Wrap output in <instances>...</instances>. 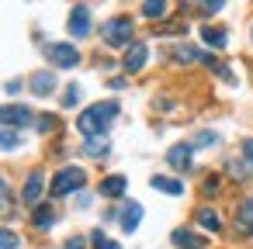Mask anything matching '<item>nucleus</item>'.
Returning a JSON list of instances; mask_svg holds the SVG:
<instances>
[{"label":"nucleus","instance_id":"10","mask_svg":"<svg viewBox=\"0 0 253 249\" xmlns=\"http://www.w3.org/2000/svg\"><path fill=\"white\" fill-rule=\"evenodd\" d=\"M236 228L243 235H253V197L239 201V208H236Z\"/></svg>","mask_w":253,"mask_h":249},{"label":"nucleus","instance_id":"22","mask_svg":"<svg viewBox=\"0 0 253 249\" xmlns=\"http://www.w3.org/2000/svg\"><path fill=\"white\" fill-rule=\"evenodd\" d=\"M21 246V235L11 232V228H0V249H18Z\"/></svg>","mask_w":253,"mask_h":249},{"label":"nucleus","instance_id":"5","mask_svg":"<svg viewBox=\"0 0 253 249\" xmlns=\"http://www.w3.org/2000/svg\"><path fill=\"white\" fill-rule=\"evenodd\" d=\"M70 35L73 38H87L90 35V7L87 4L73 7V14H70Z\"/></svg>","mask_w":253,"mask_h":249},{"label":"nucleus","instance_id":"2","mask_svg":"<svg viewBox=\"0 0 253 249\" xmlns=\"http://www.w3.org/2000/svg\"><path fill=\"white\" fill-rule=\"evenodd\" d=\"M132 32H135L132 18H128V14H118V18H108V21H104L101 38H104L108 49H128V45H132Z\"/></svg>","mask_w":253,"mask_h":249},{"label":"nucleus","instance_id":"9","mask_svg":"<svg viewBox=\"0 0 253 249\" xmlns=\"http://www.w3.org/2000/svg\"><path fill=\"white\" fill-rule=\"evenodd\" d=\"M28 83H32V94H35V97H49V94L56 90V73H52V70H39Z\"/></svg>","mask_w":253,"mask_h":249},{"label":"nucleus","instance_id":"1","mask_svg":"<svg viewBox=\"0 0 253 249\" xmlns=\"http://www.w3.org/2000/svg\"><path fill=\"white\" fill-rule=\"evenodd\" d=\"M115 118H118V101H97V104H90L87 111H80L77 128H80L87 139H104Z\"/></svg>","mask_w":253,"mask_h":249},{"label":"nucleus","instance_id":"26","mask_svg":"<svg viewBox=\"0 0 253 249\" xmlns=\"http://www.w3.org/2000/svg\"><path fill=\"white\" fill-rule=\"evenodd\" d=\"M56 121H59V118H52V114H42V118H39V132H42V135L56 132Z\"/></svg>","mask_w":253,"mask_h":249},{"label":"nucleus","instance_id":"4","mask_svg":"<svg viewBox=\"0 0 253 249\" xmlns=\"http://www.w3.org/2000/svg\"><path fill=\"white\" fill-rule=\"evenodd\" d=\"M45 59L56 66V70H73L80 63V49L73 42H49L45 45Z\"/></svg>","mask_w":253,"mask_h":249},{"label":"nucleus","instance_id":"30","mask_svg":"<svg viewBox=\"0 0 253 249\" xmlns=\"http://www.w3.org/2000/svg\"><path fill=\"white\" fill-rule=\"evenodd\" d=\"M215 190H218V180H215V177H211V180H205V194H215Z\"/></svg>","mask_w":253,"mask_h":249},{"label":"nucleus","instance_id":"32","mask_svg":"<svg viewBox=\"0 0 253 249\" xmlns=\"http://www.w3.org/2000/svg\"><path fill=\"white\" fill-rule=\"evenodd\" d=\"M4 194H7V183H4V177H0V201H4Z\"/></svg>","mask_w":253,"mask_h":249},{"label":"nucleus","instance_id":"25","mask_svg":"<svg viewBox=\"0 0 253 249\" xmlns=\"http://www.w3.org/2000/svg\"><path fill=\"white\" fill-rule=\"evenodd\" d=\"M77 101H80V87H77V83H70V87H66V94H63V107H73Z\"/></svg>","mask_w":253,"mask_h":249},{"label":"nucleus","instance_id":"17","mask_svg":"<svg viewBox=\"0 0 253 249\" xmlns=\"http://www.w3.org/2000/svg\"><path fill=\"white\" fill-rule=\"evenodd\" d=\"M32 221H35V228H49V225L56 221L52 204H39V208H35V214H32Z\"/></svg>","mask_w":253,"mask_h":249},{"label":"nucleus","instance_id":"13","mask_svg":"<svg viewBox=\"0 0 253 249\" xmlns=\"http://www.w3.org/2000/svg\"><path fill=\"white\" fill-rule=\"evenodd\" d=\"M170 239H173V246H177V249H205V239H201V235H194V232H187V228H177Z\"/></svg>","mask_w":253,"mask_h":249},{"label":"nucleus","instance_id":"7","mask_svg":"<svg viewBox=\"0 0 253 249\" xmlns=\"http://www.w3.org/2000/svg\"><path fill=\"white\" fill-rule=\"evenodd\" d=\"M146 59H149V49H146V42H132L128 49H125V73H139L142 66H146Z\"/></svg>","mask_w":253,"mask_h":249},{"label":"nucleus","instance_id":"29","mask_svg":"<svg viewBox=\"0 0 253 249\" xmlns=\"http://www.w3.org/2000/svg\"><path fill=\"white\" fill-rule=\"evenodd\" d=\"M222 11V4H201V14L205 18H211V14H218Z\"/></svg>","mask_w":253,"mask_h":249},{"label":"nucleus","instance_id":"20","mask_svg":"<svg viewBox=\"0 0 253 249\" xmlns=\"http://www.w3.org/2000/svg\"><path fill=\"white\" fill-rule=\"evenodd\" d=\"M167 4H163V0H146V4H142V14L146 18H167Z\"/></svg>","mask_w":253,"mask_h":249},{"label":"nucleus","instance_id":"21","mask_svg":"<svg viewBox=\"0 0 253 249\" xmlns=\"http://www.w3.org/2000/svg\"><path fill=\"white\" fill-rule=\"evenodd\" d=\"M84 152H87V156H94V159H97V156H104V152H108V139H87Z\"/></svg>","mask_w":253,"mask_h":249},{"label":"nucleus","instance_id":"3","mask_svg":"<svg viewBox=\"0 0 253 249\" xmlns=\"http://www.w3.org/2000/svg\"><path fill=\"white\" fill-rule=\"evenodd\" d=\"M84 183H87V173H84L80 166H63V170L52 177L49 194H52V197H66V194H73V190H84Z\"/></svg>","mask_w":253,"mask_h":249},{"label":"nucleus","instance_id":"23","mask_svg":"<svg viewBox=\"0 0 253 249\" xmlns=\"http://www.w3.org/2000/svg\"><path fill=\"white\" fill-rule=\"evenodd\" d=\"M90 242H94V249H122V246H118L115 239H108L104 232H94V235H90Z\"/></svg>","mask_w":253,"mask_h":249},{"label":"nucleus","instance_id":"6","mask_svg":"<svg viewBox=\"0 0 253 249\" xmlns=\"http://www.w3.org/2000/svg\"><path fill=\"white\" fill-rule=\"evenodd\" d=\"M32 121V111L25 104H4L0 107V125H11V128H21Z\"/></svg>","mask_w":253,"mask_h":249},{"label":"nucleus","instance_id":"11","mask_svg":"<svg viewBox=\"0 0 253 249\" xmlns=\"http://www.w3.org/2000/svg\"><path fill=\"white\" fill-rule=\"evenodd\" d=\"M42 190H45V177H42V173H32V177H28V183H25V190H21L25 204H39Z\"/></svg>","mask_w":253,"mask_h":249},{"label":"nucleus","instance_id":"18","mask_svg":"<svg viewBox=\"0 0 253 249\" xmlns=\"http://www.w3.org/2000/svg\"><path fill=\"white\" fill-rule=\"evenodd\" d=\"M201 38H205V45H211V49H225V32L222 28H201Z\"/></svg>","mask_w":253,"mask_h":249},{"label":"nucleus","instance_id":"14","mask_svg":"<svg viewBox=\"0 0 253 249\" xmlns=\"http://www.w3.org/2000/svg\"><path fill=\"white\" fill-rule=\"evenodd\" d=\"M125 187H128L125 177H104V180H101V194H104V197H122Z\"/></svg>","mask_w":253,"mask_h":249},{"label":"nucleus","instance_id":"19","mask_svg":"<svg viewBox=\"0 0 253 249\" xmlns=\"http://www.w3.org/2000/svg\"><path fill=\"white\" fill-rule=\"evenodd\" d=\"M18 145H21L18 128H0V149H18Z\"/></svg>","mask_w":253,"mask_h":249},{"label":"nucleus","instance_id":"8","mask_svg":"<svg viewBox=\"0 0 253 249\" xmlns=\"http://www.w3.org/2000/svg\"><path fill=\"white\" fill-rule=\"evenodd\" d=\"M191 159H194V145H187V142H180V145H173V149L167 152V163H170L177 173H187V170H191Z\"/></svg>","mask_w":253,"mask_h":249},{"label":"nucleus","instance_id":"16","mask_svg":"<svg viewBox=\"0 0 253 249\" xmlns=\"http://www.w3.org/2000/svg\"><path fill=\"white\" fill-rule=\"evenodd\" d=\"M198 225H205L208 232H222V218L211 208H198Z\"/></svg>","mask_w":253,"mask_h":249},{"label":"nucleus","instance_id":"15","mask_svg":"<svg viewBox=\"0 0 253 249\" xmlns=\"http://www.w3.org/2000/svg\"><path fill=\"white\" fill-rule=\"evenodd\" d=\"M149 187H153V190H163V194H173V197L184 194V183H180V180H170V177H153Z\"/></svg>","mask_w":253,"mask_h":249},{"label":"nucleus","instance_id":"28","mask_svg":"<svg viewBox=\"0 0 253 249\" xmlns=\"http://www.w3.org/2000/svg\"><path fill=\"white\" fill-rule=\"evenodd\" d=\"M63 249H87V242L80 239V235H73V239H66V246Z\"/></svg>","mask_w":253,"mask_h":249},{"label":"nucleus","instance_id":"24","mask_svg":"<svg viewBox=\"0 0 253 249\" xmlns=\"http://www.w3.org/2000/svg\"><path fill=\"white\" fill-rule=\"evenodd\" d=\"M239 156H243V170H246V173H253V139H246V142H243V152H239Z\"/></svg>","mask_w":253,"mask_h":249},{"label":"nucleus","instance_id":"27","mask_svg":"<svg viewBox=\"0 0 253 249\" xmlns=\"http://www.w3.org/2000/svg\"><path fill=\"white\" fill-rule=\"evenodd\" d=\"M194 145H218V135L215 132H198L194 135Z\"/></svg>","mask_w":253,"mask_h":249},{"label":"nucleus","instance_id":"31","mask_svg":"<svg viewBox=\"0 0 253 249\" xmlns=\"http://www.w3.org/2000/svg\"><path fill=\"white\" fill-rule=\"evenodd\" d=\"M21 90V80H7V94H18Z\"/></svg>","mask_w":253,"mask_h":249},{"label":"nucleus","instance_id":"12","mask_svg":"<svg viewBox=\"0 0 253 249\" xmlns=\"http://www.w3.org/2000/svg\"><path fill=\"white\" fill-rule=\"evenodd\" d=\"M139 221H142V204L128 201V204L122 208V232H135V228H139Z\"/></svg>","mask_w":253,"mask_h":249}]
</instances>
